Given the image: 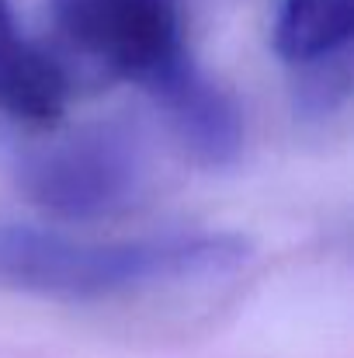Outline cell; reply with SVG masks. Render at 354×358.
<instances>
[{
	"label": "cell",
	"instance_id": "obj_4",
	"mask_svg": "<svg viewBox=\"0 0 354 358\" xmlns=\"http://www.w3.org/2000/svg\"><path fill=\"white\" fill-rule=\"evenodd\" d=\"M66 66L21 35L10 0H0V112L28 129H56L66 112Z\"/></svg>",
	"mask_w": 354,
	"mask_h": 358
},
{
	"label": "cell",
	"instance_id": "obj_6",
	"mask_svg": "<svg viewBox=\"0 0 354 358\" xmlns=\"http://www.w3.org/2000/svg\"><path fill=\"white\" fill-rule=\"evenodd\" d=\"M354 31V0H281L271 42L292 66L341 59Z\"/></svg>",
	"mask_w": 354,
	"mask_h": 358
},
{
	"label": "cell",
	"instance_id": "obj_1",
	"mask_svg": "<svg viewBox=\"0 0 354 358\" xmlns=\"http://www.w3.org/2000/svg\"><path fill=\"white\" fill-rule=\"evenodd\" d=\"M243 261L246 240L236 234L94 240L52 227L0 223V289L56 303L139 296L226 275Z\"/></svg>",
	"mask_w": 354,
	"mask_h": 358
},
{
	"label": "cell",
	"instance_id": "obj_3",
	"mask_svg": "<svg viewBox=\"0 0 354 358\" xmlns=\"http://www.w3.org/2000/svg\"><path fill=\"white\" fill-rule=\"evenodd\" d=\"M52 21L70 52L149 94L191 66L177 0H52Z\"/></svg>",
	"mask_w": 354,
	"mask_h": 358
},
{
	"label": "cell",
	"instance_id": "obj_5",
	"mask_svg": "<svg viewBox=\"0 0 354 358\" xmlns=\"http://www.w3.org/2000/svg\"><path fill=\"white\" fill-rule=\"evenodd\" d=\"M153 98L167 112L177 139L202 164L219 167V164H230L239 153L243 122H239L233 98L223 87H216L209 77H202L195 70V63L188 70H181L170 84H163Z\"/></svg>",
	"mask_w": 354,
	"mask_h": 358
},
{
	"label": "cell",
	"instance_id": "obj_2",
	"mask_svg": "<svg viewBox=\"0 0 354 358\" xmlns=\"http://www.w3.org/2000/svg\"><path fill=\"white\" fill-rule=\"evenodd\" d=\"M28 150L21 160L24 195L63 223H94L135 209L149 185V164L132 132L80 125Z\"/></svg>",
	"mask_w": 354,
	"mask_h": 358
}]
</instances>
